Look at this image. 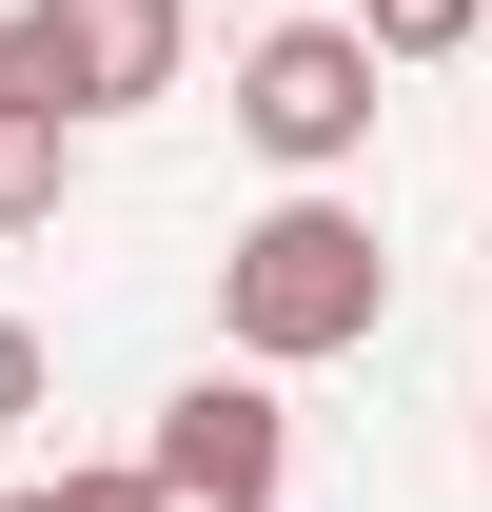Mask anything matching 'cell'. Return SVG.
<instances>
[{"mask_svg": "<svg viewBox=\"0 0 492 512\" xmlns=\"http://www.w3.org/2000/svg\"><path fill=\"white\" fill-rule=\"evenodd\" d=\"M79 178V119H40V99H0V237H40Z\"/></svg>", "mask_w": 492, "mask_h": 512, "instance_id": "obj_5", "label": "cell"}, {"mask_svg": "<svg viewBox=\"0 0 492 512\" xmlns=\"http://www.w3.org/2000/svg\"><path fill=\"white\" fill-rule=\"evenodd\" d=\"M178 0H20L0 20V99H40V119H119V99H178Z\"/></svg>", "mask_w": 492, "mask_h": 512, "instance_id": "obj_2", "label": "cell"}, {"mask_svg": "<svg viewBox=\"0 0 492 512\" xmlns=\"http://www.w3.org/2000/svg\"><path fill=\"white\" fill-rule=\"evenodd\" d=\"M60 512H138V473H60Z\"/></svg>", "mask_w": 492, "mask_h": 512, "instance_id": "obj_8", "label": "cell"}, {"mask_svg": "<svg viewBox=\"0 0 492 512\" xmlns=\"http://www.w3.org/2000/svg\"><path fill=\"white\" fill-rule=\"evenodd\" d=\"M374 79L394 60H374L355 20H276V40L237 60V138L296 158V178H335V158H374Z\"/></svg>", "mask_w": 492, "mask_h": 512, "instance_id": "obj_3", "label": "cell"}, {"mask_svg": "<svg viewBox=\"0 0 492 512\" xmlns=\"http://www.w3.org/2000/svg\"><path fill=\"white\" fill-rule=\"evenodd\" d=\"M276 473H296V414L256 375H197L158 414V453H138V512H276Z\"/></svg>", "mask_w": 492, "mask_h": 512, "instance_id": "obj_4", "label": "cell"}, {"mask_svg": "<svg viewBox=\"0 0 492 512\" xmlns=\"http://www.w3.org/2000/svg\"><path fill=\"white\" fill-rule=\"evenodd\" d=\"M0 512H60V493H0Z\"/></svg>", "mask_w": 492, "mask_h": 512, "instance_id": "obj_9", "label": "cell"}, {"mask_svg": "<svg viewBox=\"0 0 492 512\" xmlns=\"http://www.w3.org/2000/svg\"><path fill=\"white\" fill-rule=\"evenodd\" d=\"M394 316V256H374L355 197H276L237 256H217V335H237V375H315V355H355Z\"/></svg>", "mask_w": 492, "mask_h": 512, "instance_id": "obj_1", "label": "cell"}, {"mask_svg": "<svg viewBox=\"0 0 492 512\" xmlns=\"http://www.w3.org/2000/svg\"><path fill=\"white\" fill-rule=\"evenodd\" d=\"M20 414H40V335L0 316V434H20Z\"/></svg>", "mask_w": 492, "mask_h": 512, "instance_id": "obj_7", "label": "cell"}, {"mask_svg": "<svg viewBox=\"0 0 492 512\" xmlns=\"http://www.w3.org/2000/svg\"><path fill=\"white\" fill-rule=\"evenodd\" d=\"M473 20H492V0H355V40H374V60H453Z\"/></svg>", "mask_w": 492, "mask_h": 512, "instance_id": "obj_6", "label": "cell"}]
</instances>
